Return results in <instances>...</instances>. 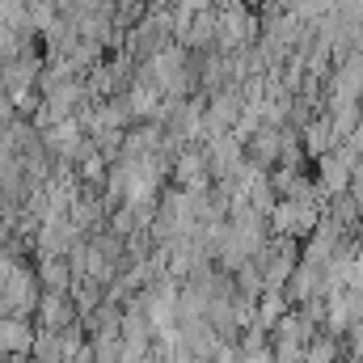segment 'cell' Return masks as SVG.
Wrapping results in <instances>:
<instances>
[{"instance_id":"6da1fadb","label":"cell","mask_w":363,"mask_h":363,"mask_svg":"<svg viewBox=\"0 0 363 363\" xmlns=\"http://www.w3.org/2000/svg\"><path fill=\"white\" fill-rule=\"evenodd\" d=\"M0 347H4V351H9V347L26 351V347H30V330H26L21 321H9V317H0Z\"/></svg>"}]
</instances>
